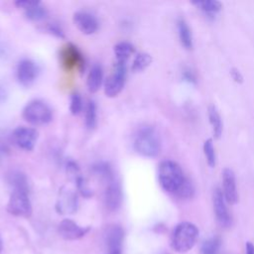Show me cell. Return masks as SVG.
Masks as SVG:
<instances>
[{"label": "cell", "mask_w": 254, "mask_h": 254, "mask_svg": "<svg viewBox=\"0 0 254 254\" xmlns=\"http://www.w3.org/2000/svg\"><path fill=\"white\" fill-rule=\"evenodd\" d=\"M222 193L226 202L234 204L238 200V192L236 188V180L233 171L225 168L222 171Z\"/></svg>", "instance_id": "7c38bea8"}, {"label": "cell", "mask_w": 254, "mask_h": 254, "mask_svg": "<svg viewBox=\"0 0 254 254\" xmlns=\"http://www.w3.org/2000/svg\"><path fill=\"white\" fill-rule=\"evenodd\" d=\"M213 210L220 226L229 227L231 225V215L226 206V200L222 190L219 189H215L213 192Z\"/></svg>", "instance_id": "30bf717a"}, {"label": "cell", "mask_w": 254, "mask_h": 254, "mask_svg": "<svg viewBox=\"0 0 254 254\" xmlns=\"http://www.w3.org/2000/svg\"><path fill=\"white\" fill-rule=\"evenodd\" d=\"M104 182L106 184L104 190L105 205L109 210L115 211L121 206L123 199L121 186L114 175L106 179Z\"/></svg>", "instance_id": "ba28073f"}, {"label": "cell", "mask_w": 254, "mask_h": 254, "mask_svg": "<svg viewBox=\"0 0 254 254\" xmlns=\"http://www.w3.org/2000/svg\"><path fill=\"white\" fill-rule=\"evenodd\" d=\"M28 192L24 190H12L7 203L9 213L19 217H29L32 214V204Z\"/></svg>", "instance_id": "5b68a950"}, {"label": "cell", "mask_w": 254, "mask_h": 254, "mask_svg": "<svg viewBox=\"0 0 254 254\" xmlns=\"http://www.w3.org/2000/svg\"><path fill=\"white\" fill-rule=\"evenodd\" d=\"M9 185L12 190H24L29 191V184L27 177L20 171H12L7 177Z\"/></svg>", "instance_id": "d6986e66"}, {"label": "cell", "mask_w": 254, "mask_h": 254, "mask_svg": "<svg viewBox=\"0 0 254 254\" xmlns=\"http://www.w3.org/2000/svg\"><path fill=\"white\" fill-rule=\"evenodd\" d=\"M208 119L212 127V132L215 138H219L222 133V121L220 114L214 105L208 107Z\"/></svg>", "instance_id": "7402d4cb"}, {"label": "cell", "mask_w": 254, "mask_h": 254, "mask_svg": "<svg viewBox=\"0 0 254 254\" xmlns=\"http://www.w3.org/2000/svg\"><path fill=\"white\" fill-rule=\"evenodd\" d=\"M192 4H194L196 7H198L200 10H202L205 13L213 14L217 13L221 10L222 4L219 1L216 0H202V1H193Z\"/></svg>", "instance_id": "cb8c5ba5"}, {"label": "cell", "mask_w": 254, "mask_h": 254, "mask_svg": "<svg viewBox=\"0 0 254 254\" xmlns=\"http://www.w3.org/2000/svg\"><path fill=\"white\" fill-rule=\"evenodd\" d=\"M96 105L93 100H88L85 106V125L87 128L92 129L96 125Z\"/></svg>", "instance_id": "484cf974"}, {"label": "cell", "mask_w": 254, "mask_h": 254, "mask_svg": "<svg viewBox=\"0 0 254 254\" xmlns=\"http://www.w3.org/2000/svg\"><path fill=\"white\" fill-rule=\"evenodd\" d=\"M39 74V66L37 64L29 59H24L20 61L17 64L16 75L18 81L23 86L32 85Z\"/></svg>", "instance_id": "9c48e42d"}, {"label": "cell", "mask_w": 254, "mask_h": 254, "mask_svg": "<svg viewBox=\"0 0 254 254\" xmlns=\"http://www.w3.org/2000/svg\"><path fill=\"white\" fill-rule=\"evenodd\" d=\"M77 195L76 193L67 188H63L59 193V198L56 204L58 212L62 214L73 213L77 209Z\"/></svg>", "instance_id": "8fae6325"}, {"label": "cell", "mask_w": 254, "mask_h": 254, "mask_svg": "<svg viewBox=\"0 0 254 254\" xmlns=\"http://www.w3.org/2000/svg\"><path fill=\"white\" fill-rule=\"evenodd\" d=\"M158 179L164 190L176 195L187 181L182 168L176 162L171 160H166L160 163Z\"/></svg>", "instance_id": "6da1fadb"}, {"label": "cell", "mask_w": 254, "mask_h": 254, "mask_svg": "<svg viewBox=\"0 0 254 254\" xmlns=\"http://www.w3.org/2000/svg\"><path fill=\"white\" fill-rule=\"evenodd\" d=\"M62 63L66 69L81 67L84 60L77 48L72 44H67L62 51Z\"/></svg>", "instance_id": "e0dca14e"}, {"label": "cell", "mask_w": 254, "mask_h": 254, "mask_svg": "<svg viewBox=\"0 0 254 254\" xmlns=\"http://www.w3.org/2000/svg\"><path fill=\"white\" fill-rule=\"evenodd\" d=\"M151 63H152V57L149 54L141 53L135 57L132 63L131 68L133 71H142L146 67H148Z\"/></svg>", "instance_id": "d4e9b609"}, {"label": "cell", "mask_w": 254, "mask_h": 254, "mask_svg": "<svg viewBox=\"0 0 254 254\" xmlns=\"http://www.w3.org/2000/svg\"><path fill=\"white\" fill-rule=\"evenodd\" d=\"M38 137L39 133L33 127L19 126L12 133L14 144L24 151H32L36 146Z\"/></svg>", "instance_id": "52a82bcc"}, {"label": "cell", "mask_w": 254, "mask_h": 254, "mask_svg": "<svg viewBox=\"0 0 254 254\" xmlns=\"http://www.w3.org/2000/svg\"><path fill=\"white\" fill-rule=\"evenodd\" d=\"M22 116L32 125H44L53 118L51 107L42 100H32L23 109Z\"/></svg>", "instance_id": "277c9868"}, {"label": "cell", "mask_w": 254, "mask_h": 254, "mask_svg": "<svg viewBox=\"0 0 254 254\" xmlns=\"http://www.w3.org/2000/svg\"><path fill=\"white\" fill-rule=\"evenodd\" d=\"M18 8L24 10L25 16L33 21L43 20L47 16V10L40 1L18 0L15 2Z\"/></svg>", "instance_id": "9a60e30c"}, {"label": "cell", "mask_w": 254, "mask_h": 254, "mask_svg": "<svg viewBox=\"0 0 254 254\" xmlns=\"http://www.w3.org/2000/svg\"><path fill=\"white\" fill-rule=\"evenodd\" d=\"M203 153L208 166L213 168L216 163V156H215V150H214V146L211 139H207L203 143Z\"/></svg>", "instance_id": "4316f807"}, {"label": "cell", "mask_w": 254, "mask_h": 254, "mask_svg": "<svg viewBox=\"0 0 254 254\" xmlns=\"http://www.w3.org/2000/svg\"><path fill=\"white\" fill-rule=\"evenodd\" d=\"M47 30H48L51 34L55 35V36L58 37V38H64V34L63 29H62L58 24H56V23H50V24L47 26Z\"/></svg>", "instance_id": "f546056e"}, {"label": "cell", "mask_w": 254, "mask_h": 254, "mask_svg": "<svg viewBox=\"0 0 254 254\" xmlns=\"http://www.w3.org/2000/svg\"><path fill=\"white\" fill-rule=\"evenodd\" d=\"M89 227H83L78 225L71 219H64L59 224L60 235L67 240H76L83 237L88 231Z\"/></svg>", "instance_id": "5bb4252c"}, {"label": "cell", "mask_w": 254, "mask_h": 254, "mask_svg": "<svg viewBox=\"0 0 254 254\" xmlns=\"http://www.w3.org/2000/svg\"><path fill=\"white\" fill-rule=\"evenodd\" d=\"M73 22L77 29L85 34L91 35L98 30V21L96 17L87 11H77L73 14Z\"/></svg>", "instance_id": "4fadbf2b"}, {"label": "cell", "mask_w": 254, "mask_h": 254, "mask_svg": "<svg viewBox=\"0 0 254 254\" xmlns=\"http://www.w3.org/2000/svg\"><path fill=\"white\" fill-rule=\"evenodd\" d=\"M230 72H231V76H232V78H233L235 81H237V82H241V81H242L243 76L241 75V73H240V71H239L238 69H236V68H232Z\"/></svg>", "instance_id": "4dcf8cb0"}, {"label": "cell", "mask_w": 254, "mask_h": 254, "mask_svg": "<svg viewBox=\"0 0 254 254\" xmlns=\"http://www.w3.org/2000/svg\"><path fill=\"white\" fill-rule=\"evenodd\" d=\"M184 78L190 82H194L195 81V76L192 73L191 70H186L184 72Z\"/></svg>", "instance_id": "1f68e13d"}, {"label": "cell", "mask_w": 254, "mask_h": 254, "mask_svg": "<svg viewBox=\"0 0 254 254\" xmlns=\"http://www.w3.org/2000/svg\"><path fill=\"white\" fill-rule=\"evenodd\" d=\"M245 254H254V244L252 242H250V241L246 242Z\"/></svg>", "instance_id": "d6a6232c"}, {"label": "cell", "mask_w": 254, "mask_h": 254, "mask_svg": "<svg viewBox=\"0 0 254 254\" xmlns=\"http://www.w3.org/2000/svg\"><path fill=\"white\" fill-rule=\"evenodd\" d=\"M75 184H76V188L78 190V191L85 197H89L92 195V190L89 189L87 183L85 182L84 178L80 176V174H77L76 176L73 177Z\"/></svg>", "instance_id": "f1b7e54d"}, {"label": "cell", "mask_w": 254, "mask_h": 254, "mask_svg": "<svg viewBox=\"0 0 254 254\" xmlns=\"http://www.w3.org/2000/svg\"><path fill=\"white\" fill-rule=\"evenodd\" d=\"M133 145L138 154L148 158L158 156L161 151L160 137L151 126H143L136 132Z\"/></svg>", "instance_id": "7a4b0ae2"}, {"label": "cell", "mask_w": 254, "mask_h": 254, "mask_svg": "<svg viewBox=\"0 0 254 254\" xmlns=\"http://www.w3.org/2000/svg\"><path fill=\"white\" fill-rule=\"evenodd\" d=\"M178 31H179V37L182 45L190 50L192 48V36L190 27L186 23L185 20L180 19L178 21Z\"/></svg>", "instance_id": "44dd1931"}, {"label": "cell", "mask_w": 254, "mask_h": 254, "mask_svg": "<svg viewBox=\"0 0 254 254\" xmlns=\"http://www.w3.org/2000/svg\"><path fill=\"white\" fill-rule=\"evenodd\" d=\"M5 97H6V91L3 88V86L0 85V102L3 101L5 99Z\"/></svg>", "instance_id": "836d02e7"}, {"label": "cell", "mask_w": 254, "mask_h": 254, "mask_svg": "<svg viewBox=\"0 0 254 254\" xmlns=\"http://www.w3.org/2000/svg\"><path fill=\"white\" fill-rule=\"evenodd\" d=\"M3 249V244H2V240H1V237H0V252L2 251Z\"/></svg>", "instance_id": "e575fe53"}, {"label": "cell", "mask_w": 254, "mask_h": 254, "mask_svg": "<svg viewBox=\"0 0 254 254\" xmlns=\"http://www.w3.org/2000/svg\"><path fill=\"white\" fill-rule=\"evenodd\" d=\"M127 75L126 63L116 62L112 72L104 82V92L108 97L117 96L124 87Z\"/></svg>", "instance_id": "8992f818"}, {"label": "cell", "mask_w": 254, "mask_h": 254, "mask_svg": "<svg viewBox=\"0 0 254 254\" xmlns=\"http://www.w3.org/2000/svg\"><path fill=\"white\" fill-rule=\"evenodd\" d=\"M102 80H103V71L102 68L99 64H93L88 72L87 75V79H86V85L87 88L90 92H96L101 84H102Z\"/></svg>", "instance_id": "ac0fdd59"}, {"label": "cell", "mask_w": 254, "mask_h": 254, "mask_svg": "<svg viewBox=\"0 0 254 254\" xmlns=\"http://www.w3.org/2000/svg\"><path fill=\"white\" fill-rule=\"evenodd\" d=\"M83 108V101L79 93L74 92L70 96V103H69V110L72 115H78Z\"/></svg>", "instance_id": "83f0119b"}, {"label": "cell", "mask_w": 254, "mask_h": 254, "mask_svg": "<svg viewBox=\"0 0 254 254\" xmlns=\"http://www.w3.org/2000/svg\"><path fill=\"white\" fill-rule=\"evenodd\" d=\"M221 246L219 236H212L205 240L200 247V254H218Z\"/></svg>", "instance_id": "603a6c76"}, {"label": "cell", "mask_w": 254, "mask_h": 254, "mask_svg": "<svg viewBox=\"0 0 254 254\" xmlns=\"http://www.w3.org/2000/svg\"><path fill=\"white\" fill-rule=\"evenodd\" d=\"M124 231L119 225H111L106 231V245L108 254H121Z\"/></svg>", "instance_id": "2e32d148"}, {"label": "cell", "mask_w": 254, "mask_h": 254, "mask_svg": "<svg viewBox=\"0 0 254 254\" xmlns=\"http://www.w3.org/2000/svg\"><path fill=\"white\" fill-rule=\"evenodd\" d=\"M2 155H3V152H2V148L0 147V160H1V158H2Z\"/></svg>", "instance_id": "d590c367"}, {"label": "cell", "mask_w": 254, "mask_h": 254, "mask_svg": "<svg viewBox=\"0 0 254 254\" xmlns=\"http://www.w3.org/2000/svg\"><path fill=\"white\" fill-rule=\"evenodd\" d=\"M197 237L198 229L193 223L189 221L181 222L173 231L171 238L172 248L179 253H186L195 245Z\"/></svg>", "instance_id": "3957f363"}, {"label": "cell", "mask_w": 254, "mask_h": 254, "mask_svg": "<svg viewBox=\"0 0 254 254\" xmlns=\"http://www.w3.org/2000/svg\"><path fill=\"white\" fill-rule=\"evenodd\" d=\"M134 47L128 42H120L114 46V55L116 62L127 63V60L134 53Z\"/></svg>", "instance_id": "ffe728a7"}]
</instances>
